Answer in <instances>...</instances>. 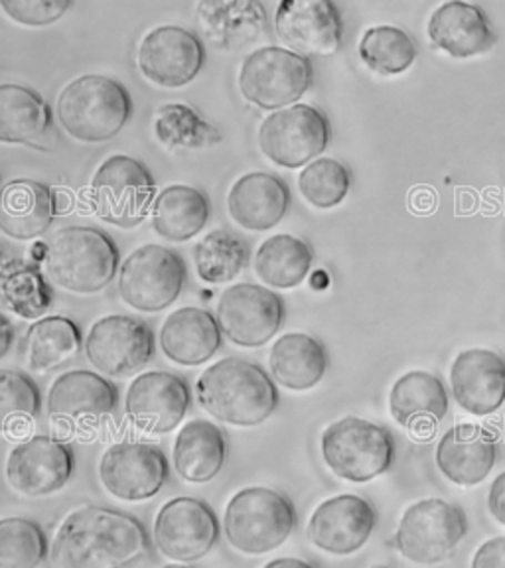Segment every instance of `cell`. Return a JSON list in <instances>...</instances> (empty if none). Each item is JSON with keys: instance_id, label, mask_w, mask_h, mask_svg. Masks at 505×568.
Returning <instances> with one entry per match:
<instances>
[{"instance_id": "6da1fadb", "label": "cell", "mask_w": 505, "mask_h": 568, "mask_svg": "<svg viewBox=\"0 0 505 568\" xmlns=\"http://www.w3.org/2000/svg\"><path fill=\"white\" fill-rule=\"evenodd\" d=\"M151 550L147 527L113 507L83 506L63 517L53 535L55 568H129Z\"/></svg>"}, {"instance_id": "7a4b0ae2", "label": "cell", "mask_w": 505, "mask_h": 568, "mask_svg": "<svg viewBox=\"0 0 505 568\" xmlns=\"http://www.w3.org/2000/svg\"><path fill=\"white\" fill-rule=\"evenodd\" d=\"M195 397L210 417L223 425L251 428L279 407V390L269 373L241 357H223L195 382Z\"/></svg>"}, {"instance_id": "3957f363", "label": "cell", "mask_w": 505, "mask_h": 568, "mask_svg": "<svg viewBox=\"0 0 505 568\" xmlns=\"http://www.w3.org/2000/svg\"><path fill=\"white\" fill-rule=\"evenodd\" d=\"M55 111L71 139L105 142L131 121L133 101L123 83L91 73L75 78L60 91Z\"/></svg>"}, {"instance_id": "277c9868", "label": "cell", "mask_w": 505, "mask_h": 568, "mask_svg": "<svg viewBox=\"0 0 505 568\" xmlns=\"http://www.w3.org/2000/svg\"><path fill=\"white\" fill-rule=\"evenodd\" d=\"M296 527L289 497L265 486H249L231 496L223 511V537L248 557H263L283 547Z\"/></svg>"}, {"instance_id": "5b68a950", "label": "cell", "mask_w": 505, "mask_h": 568, "mask_svg": "<svg viewBox=\"0 0 505 568\" xmlns=\"http://www.w3.org/2000/svg\"><path fill=\"white\" fill-rule=\"evenodd\" d=\"M46 271L63 291L95 294L113 281L119 268V248L105 231L63 227L46 247Z\"/></svg>"}, {"instance_id": "8992f818", "label": "cell", "mask_w": 505, "mask_h": 568, "mask_svg": "<svg viewBox=\"0 0 505 568\" xmlns=\"http://www.w3.org/2000/svg\"><path fill=\"white\" fill-rule=\"evenodd\" d=\"M320 453L337 478L367 484L391 470L395 462V440L385 426L365 418L344 417L324 428Z\"/></svg>"}, {"instance_id": "52a82bcc", "label": "cell", "mask_w": 505, "mask_h": 568, "mask_svg": "<svg viewBox=\"0 0 505 568\" xmlns=\"http://www.w3.org/2000/svg\"><path fill=\"white\" fill-rule=\"evenodd\" d=\"M466 535L468 517L462 507L438 497H426L411 504L401 515L393 542L408 562L435 567L453 557Z\"/></svg>"}, {"instance_id": "ba28073f", "label": "cell", "mask_w": 505, "mask_h": 568, "mask_svg": "<svg viewBox=\"0 0 505 568\" xmlns=\"http://www.w3.org/2000/svg\"><path fill=\"white\" fill-rule=\"evenodd\" d=\"M314 68L311 60L279 45H265L249 53L241 63V95L265 111L293 106L311 89Z\"/></svg>"}, {"instance_id": "9c48e42d", "label": "cell", "mask_w": 505, "mask_h": 568, "mask_svg": "<svg viewBox=\"0 0 505 568\" xmlns=\"http://www.w3.org/2000/svg\"><path fill=\"white\" fill-rule=\"evenodd\" d=\"M93 207L103 222L131 230L154 205L156 182L141 160L115 154L99 166L93 182Z\"/></svg>"}, {"instance_id": "30bf717a", "label": "cell", "mask_w": 505, "mask_h": 568, "mask_svg": "<svg viewBox=\"0 0 505 568\" xmlns=\"http://www.w3.org/2000/svg\"><path fill=\"white\" fill-rule=\"evenodd\" d=\"M186 284V263L176 251L142 245L119 268V294L137 312H160L172 306Z\"/></svg>"}, {"instance_id": "8fae6325", "label": "cell", "mask_w": 505, "mask_h": 568, "mask_svg": "<svg viewBox=\"0 0 505 568\" xmlns=\"http://www.w3.org/2000/svg\"><path fill=\"white\" fill-rule=\"evenodd\" d=\"M152 537L162 557L192 565L212 552L222 537V525L204 499L174 497L160 507Z\"/></svg>"}, {"instance_id": "7c38bea8", "label": "cell", "mask_w": 505, "mask_h": 568, "mask_svg": "<svg viewBox=\"0 0 505 568\" xmlns=\"http://www.w3.org/2000/svg\"><path fill=\"white\" fill-rule=\"evenodd\" d=\"M326 115L312 105H293L275 111L259 126V146L281 169L309 166L329 149Z\"/></svg>"}, {"instance_id": "4fadbf2b", "label": "cell", "mask_w": 505, "mask_h": 568, "mask_svg": "<svg viewBox=\"0 0 505 568\" xmlns=\"http://www.w3.org/2000/svg\"><path fill=\"white\" fill-rule=\"evenodd\" d=\"M169 458L159 446L139 440H124L109 446L99 460V481L107 494L139 504L159 496L169 481Z\"/></svg>"}, {"instance_id": "5bb4252c", "label": "cell", "mask_w": 505, "mask_h": 568, "mask_svg": "<svg viewBox=\"0 0 505 568\" xmlns=\"http://www.w3.org/2000/svg\"><path fill=\"white\" fill-rule=\"evenodd\" d=\"M154 334L142 320L111 314L89 329L85 355L101 375L123 379L141 372L154 357Z\"/></svg>"}, {"instance_id": "9a60e30c", "label": "cell", "mask_w": 505, "mask_h": 568, "mask_svg": "<svg viewBox=\"0 0 505 568\" xmlns=\"http://www.w3.org/2000/svg\"><path fill=\"white\" fill-rule=\"evenodd\" d=\"M286 308L279 294L261 284H231L218 302L223 336L240 347L265 346L283 326Z\"/></svg>"}, {"instance_id": "2e32d148", "label": "cell", "mask_w": 505, "mask_h": 568, "mask_svg": "<svg viewBox=\"0 0 505 568\" xmlns=\"http://www.w3.org/2000/svg\"><path fill=\"white\" fill-rule=\"evenodd\" d=\"M377 525V511L365 497L355 494L324 499L312 511L306 537L312 547L332 555L350 557L364 549Z\"/></svg>"}, {"instance_id": "e0dca14e", "label": "cell", "mask_w": 505, "mask_h": 568, "mask_svg": "<svg viewBox=\"0 0 505 568\" xmlns=\"http://www.w3.org/2000/svg\"><path fill=\"white\" fill-rule=\"evenodd\" d=\"M192 393L176 373L147 372L137 375L124 397V413L147 435H169L190 410Z\"/></svg>"}, {"instance_id": "ac0fdd59", "label": "cell", "mask_w": 505, "mask_h": 568, "mask_svg": "<svg viewBox=\"0 0 505 568\" xmlns=\"http://www.w3.org/2000/svg\"><path fill=\"white\" fill-rule=\"evenodd\" d=\"M137 63L142 75L154 85L184 88L204 70L205 48L186 28H152L139 44Z\"/></svg>"}, {"instance_id": "d6986e66", "label": "cell", "mask_w": 505, "mask_h": 568, "mask_svg": "<svg viewBox=\"0 0 505 568\" xmlns=\"http://www.w3.org/2000/svg\"><path fill=\"white\" fill-rule=\"evenodd\" d=\"M75 468L70 446L38 435L17 444L4 466L10 488L27 497L52 496L70 481Z\"/></svg>"}, {"instance_id": "ffe728a7", "label": "cell", "mask_w": 505, "mask_h": 568, "mask_svg": "<svg viewBox=\"0 0 505 568\" xmlns=\"http://www.w3.org/2000/svg\"><path fill=\"white\" fill-rule=\"evenodd\" d=\"M279 40L302 58H329L340 50L344 24L329 0H284L275 14Z\"/></svg>"}, {"instance_id": "44dd1931", "label": "cell", "mask_w": 505, "mask_h": 568, "mask_svg": "<svg viewBox=\"0 0 505 568\" xmlns=\"http://www.w3.org/2000/svg\"><path fill=\"white\" fill-rule=\"evenodd\" d=\"M451 389L458 407L488 417L505 403V357L488 347H471L454 357Z\"/></svg>"}, {"instance_id": "7402d4cb", "label": "cell", "mask_w": 505, "mask_h": 568, "mask_svg": "<svg viewBox=\"0 0 505 568\" xmlns=\"http://www.w3.org/2000/svg\"><path fill=\"white\" fill-rule=\"evenodd\" d=\"M499 456L497 436L484 426L462 423L436 444V468L462 488H474L488 478Z\"/></svg>"}, {"instance_id": "603a6c76", "label": "cell", "mask_w": 505, "mask_h": 568, "mask_svg": "<svg viewBox=\"0 0 505 568\" xmlns=\"http://www.w3.org/2000/svg\"><path fill=\"white\" fill-rule=\"evenodd\" d=\"M426 34L436 50L456 60H468L489 52L497 34L486 10L472 2H444L428 18Z\"/></svg>"}, {"instance_id": "cb8c5ba5", "label": "cell", "mask_w": 505, "mask_h": 568, "mask_svg": "<svg viewBox=\"0 0 505 568\" xmlns=\"http://www.w3.org/2000/svg\"><path fill=\"white\" fill-rule=\"evenodd\" d=\"M159 339L162 354L172 364L195 367L222 349L223 332L212 312L186 306L164 320Z\"/></svg>"}, {"instance_id": "d4e9b609", "label": "cell", "mask_w": 505, "mask_h": 568, "mask_svg": "<svg viewBox=\"0 0 505 568\" xmlns=\"http://www.w3.org/2000/svg\"><path fill=\"white\" fill-rule=\"evenodd\" d=\"M291 207V190L275 174L249 172L228 194L231 220L248 231H269L283 222Z\"/></svg>"}, {"instance_id": "484cf974", "label": "cell", "mask_w": 505, "mask_h": 568, "mask_svg": "<svg viewBox=\"0 0 505 568\" xmlns=\"http://www.w3.org/2000/svg\"><path fill=\"white\" fill-rule=\"evenodd\" d=\"M117 405L119 389L115 383L88 369L62 373L48 390V413L62 420L107 417Z\"/></svg>"}, {"instance_id": "4316f807", "label": "cell", "mask_w": 505, "mask_h": 568, "mask_svg": "<svg viewBox=\"0 0 505 568\" xmlns=\"http://www.w3.org/2000/svg\"><path fill=\"white\" fill-rule=\"evenodd\" d=\"M391 417L413 435H425L448 413V393L443 379L433 373L415 372L401 375L390 393Z\"/></svg>"}, {"instance_id": "83f0119b", "label": "cell", "mask_w": 505, "mask_h": 568, "mask_svg": "<svg viewBox=\"0 0 505 568\" xmlns=\"http://www.w3.org/2000/svg\"><path fill=\"white\" fill-rule=\"evenodd\" d=\"M174 470L188 484H208L222 474L228 460V438L218 425L194 418L174 438Z\"/></svg>"}, {"instance_id": "f1b7e54d", "label": "cell", "mask_w": 505, "mask_h": 568, "mask_svg": "<svg viewBox=\"0 0 505 568\" xmlns=\"http://www.w3.org/2000/svg\"><path fill=\"white\" fill-rule=\"evenodd\" d=\"M55 217L52 187L36 180H14L2 190L0 231L14 241H30L50 230Z\"/></svg>"}, {"instance_id": "f546056e", "label": "cell", "mask_w": 505, "mask_h": 568, "mask_svg": "<svg viewBox=\"0 0 505 568\" xmlns=\"http://www.w3.org/2000/svg\"><path fill=\"white\" fill-rule=\"evenodd\" d=\"M198 22L210 44L240 50L253 44L265 30L266 12L255 0H204L198 4Z\"/></svg>"}, {"instance_id": "4dcf8cb0", "label": "cell", "mask_w": 505, "mask_h": 568, "mask_svg": "<svg viewBox=\"0 0 505 568\" xmlns=\"http://www.w3.org/2000/svg\"><path fill=\"white\" fill-rule=\"evenodd\" d=\"M269 367L273 379L283 385L284 389L296 393L311 390L326 375L329 352L319 337L304 332H291L279 337L271 347Z\"/></svg>"}, {"instance_id": "1f68e13d", "label": "cell", "mask_w": 505, "mask_h": 568, "mask_svg": "<svg viewBox=\"0 0 505 568\" xmlns=\"http://www.w3.org/2000/svg\"><path fill=\"white\" fill-rule=\"evenodd\" d=\"M210 200L194 186L164 187L152 205V230L164 240L182 243L192 240L210 222Z\"/></svg>"}, {"instance_id": "d6a6232c", "label": "cell", "mask_w": 505, "mask_h": 568, "mask_svg": "<svg viewBox=\"0 0 505 568\" xmlns=\"http://www.w3.org/2000/svg\"><path fill=\"white\" fill-rule=\"evenodd\" d=\"M52 129V109L38 91L4 83L0 88V141L36 144Z\"/></svg>"}, {"instance_id": "836d02e7", "label": "cell", "mask_w": 505, "mask_h": 568, "mask_svg": "<svg viewBox=\"0 0 505 568\" xmlns=\"http://www.w3.org/2000/svg\"><path fill=\"white\" fill-rule=\"evenodd\" d=\"M312 261L314 253L306 241L279 233L259 245L253 266L261 283L291 291L311 273Z\"/></svg>"}, {"instance_id": "e575fe53", "label": "cell", "mask_w": 505, "mask_h": 568, "mask_svg": "<svg viewBox=\"0 0 505 568\" xmlns=\"http://www.w3.org/2000/svg\"><path fill=\"white\" fill-rule=\"evenodd\" d=\"M81 352V329L65 316H46L28 328V365L38 373L53 372L70 364Z\"/></svg>"}, {"instance_id": "d590c367", "label": "cell", "mask_w": 505, "mask_h": 568, "mask_svg": "<svg viewBox=\"0 0 505 568\" xmlns=\"http://www.w3.org/2000/svg\"><path fill=\"white\" fill-rule=\"evenodd\" d=\"M0 294L4 308L24 320H42L40 316L50 311L53 301L52 288L38 266L18 261H4Z\"/></svg>"}, {"instance_id": "8d00e7d4", "label": "cell", "mask_w": 505, "mask_h": 568, "mask_svg": "<svg viewBox=\"0 0 505 568\" xmlns=\"http://www.w3.org/2000/svg\"><path fill=\"white\" fill-rule=\"evenodd\" d=\"M357 53L370 70L390 78L411 70L417 60L418 48L403 28L383 24L365 30Z\"/></svg>"}, {"instance_id": "74e56055", "label": "cell", "mask_w": 505, "mask_h": 568, "mask_svg": "<svg viewBox=\"0 0 505 568\" xmlns=\"http://www.w3.org/2000/svg\"><path fill=\"white\" fill-rule=\"evenodd\" d=\"M248 245L228 230H213L194 247L198 276L208 284L231 283L248 265Z\"/></svg>"}, {"instance_id": "f35d334b", "label": "cell", "mask_w": 505, "mask_h": 568, "mask_svg": "<svg viewBox=\"0 0 505 568\" xmlns=\"http://www.w3.org/2000/svg\"><path fill=\"white\" fill-rule=\"evenodd\" d=\"M154 134L169 149H202L222 141L220 131L184 103L160 106Z\"/></svg>"}, {"instance_id": "ab89813d", "label": "cell", "mask_w": 505, "mask_h": 568, "mask_svg": "<svg viewBox=\"0 0 505 568\" xmlns=\"http://www.w3.org/2000/svg\"><path fill=\"white\" fill-rule=\"evenodd\" d=\"M50 549L44 529L34 519L4 517L0 521V568H38Z\"/></svg>"}, {"instance_id": "60d3db41", "label": "cell", "mask_w": 505, "mask_h": 568, "mask_svg": "<svg viewBox=\"0 0 505 568\" xmlns=\"http://www.w3.org/2000/svg\"><path fill=\"white\" fill-rule=\"evenodd\" d=\"M352 187V172L336 159H316L299 176L301 195L316 210L342 204Z\"/></svg>"}, {"instance_id": "b9f144b4", "label": "cell", "mask_w": 505, "mask_h": 568, "mask_svg": "<svg viewBox=\"0 0 505 568\" xmlns=\"http://www.w3.org/2000/svg\"><path fill=\"white\" fill-rule=\"evenodd\" d=\"M0 405L4 415V428L12 425H28L40 415L42 395L27 373L14 369L0 372Z\"/></svg>"}, {"instance_id": "7bdbcfd3", "label": "cell", "mask_w": 505, "mask_h": 568, "mask_svg": "<svg viewBox=\"0 0 505 568\" xmlns=\"http://www.w3.org/2000/svg\"><path fill=\"white\" fill-rule=\"evenodd\" d=\"M10 20L22 27H50L71 9L70 0H0Z\"/></svg>"}, {"instance_id": "ee69618b", "label": "cell", "mask_w": 505, "mask_h": 568, "mask_svg": "<svg viewBox=\"0 0 505 568\" xmlns=\"http://www.w3.org/2000/svg\"><path fill=\"white\" fill-rule=\"evenodd\" d=\"M471 568H505V537L482 542L472 557Z\"/></svg>"}, {"instance_id": "f6af8a7d", "label": "cell", "mask_w": 505, "mask_h": 568, "mask_svg": "<svg viewBox=\"0 0 505 568\" xmlns=\"http://www.w3.org/2000/svg\"><path fill=\"white\" fill-rule=\"evenodd\" d=\"M488 509L497 524L505 527V471H502L489 486Z\"/></svg>"}, {"instance_id": "bcb514c9", "label": "cell", "mask_w": 505, "mask_h": 568, "mask_svg": "<svg viewBox=\"0 0 505 568\" xmlns=\"http://www.w3.org/2000/svg\"><path fill=\"white\" fill-rule=\"evenodd\" d=\"M408 204H411L415 212H428L435 205V197H433L428 190H417L415 194L408 197Z\"/></svg>"}, {"instance_id": "7dc6e473", "label": "cell", "mask_w": 505, "mask_h": 568, "mask_svg": "<svg viewBox=\"0 0 505 568\" xmlns=\"http://www.w3.org/2000/svg\"><path fill=\"white\" fill-rule=\"evenodd\" d=\"M263 568H316L309 560L284 557V559L269 560Z\"/></svg>"}, {"instance_id": "c3c4849f", "label": "cell", "mask_w": 505, "mask_h": 568, "mask_svg": "<svg viewBox=\"0 0 505 568\" xmlns=\"http://www.w3.org/2000/svg\"><path fill=\"white\" fill-rule=\"evenodd\" d=\"M12 337H14V329H12L9 316H2V349H0V357L9 354L10 346H12Z\"/></svg>"}, {"instance_id": "681fc988", "label": "cell", "mask_w": 505, "mask_h": 568, "mask_svg": "<svg viewBox=\"0 0 505 568\" xmlns=\"http://www.w3.org/2000/svg\"><path fill=\"white\" fill-rule=\"evenodd\" d=\"M162 568H194L190 567V565H178V562H172V565H166V567Z\"/></svg>"}, {"instance_id": "f907efd6", "label": "cell", "mask_w": 505, "mask_h": 568, "mask_svg": "<svg viewBox=\"0 0 505 568\" xmlns=\"http://www.w3.org/2000/svg\"><path fill=\"white\" fill-rule=\"evenodd\" d=\"M373 568H390V567H385V565H377V567H373Z\"/></svg>"}]
</instances>
